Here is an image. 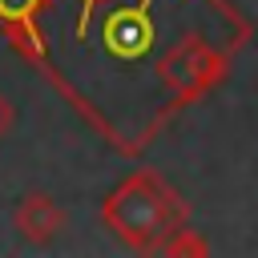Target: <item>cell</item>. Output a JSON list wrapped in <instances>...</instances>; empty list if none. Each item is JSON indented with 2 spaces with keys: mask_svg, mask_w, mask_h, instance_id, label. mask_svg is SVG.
<instances>
[{
  "mask_svg": "<svg viewBox=\"0 0 258 258\" xmlns=\"http://www.w3.org/2000/svg\"><path fill=\"white\" fill-rule=\"evenodd\" d=\"M109 222H117V230L125 238H141V234L157 230L161 226V194H149L145 181H129L109 202Z\"/></svg>",
  "mask_w": 258,
  "mask_h": 258,
  "instance_id": "6da1fadb",
  "label": "cell"
},
{
  "mask_svg": "<svg viewBox=\"0 0 258 258\" xmlns=\"http://www.w3.org/2000/svg\"><path fill=\"white\" fill-rule=\"evenodd\" d=\"M12 125H16V109H12V101L0 93V141L12 133Z\"/></svg>",
  "mask_w": 258,
  "mask_h": 258,
  "instance_id": "277c9868",
  "label": "cell"
},
{
  "mask_svg": "<svg viewBox=\"0 0 258 258\" xmlns=\"http://www.w3.org/2000/svg\"><path fill=\"white\" fill-rule=\"evenodd\" d=\"M32 4H36V0H0V16H4V20H24V16L32 12Z\"/></svg>",
  "mask_w": 258,
  "mask_h": 258,
  "instance_id": "3957f363",
  "label": "cell"
},
{
  "mask_svg": "<svg viewBox=\"0 0 258 258\" xmlns=\"http://www.w3.org/2000/svg\"><path fill=\"white\" fill-rule=\"evenodd\" d=\"M12 226H16V234H20L24 242L44 246L48 238L60 234L64 214H60V206H56L48 194H24L20 206H16V214H12Z\"/></svg>",
  "mask_w": 258,
  "mask_h": 258,
  "instance_id": "7a4b0ae2",
  "label": "cell"
}]
</instances>
